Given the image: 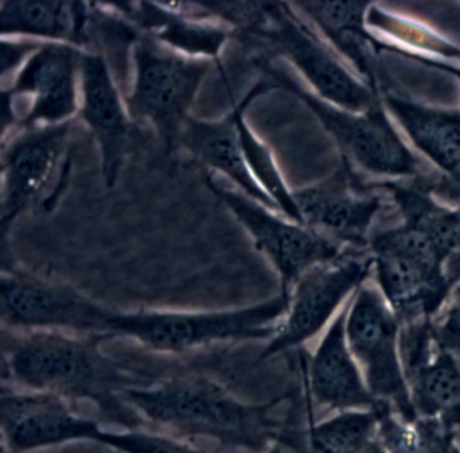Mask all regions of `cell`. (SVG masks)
<instances>
[{
  "instance_id": "1",
  "label": "cell",
  "mask_w": 460,
  "mask_h": 453,
  "mask_svg": "<svg viewBox=\"0 0 460 453\" xmlns=\"http://www.w3.org/2000/svg\"><path fill=\"white\" fill-rule=\"evenodd\" d=\"M289 395L252 404L217 380L190 372L134 386L123 398L147 428L180 440H211L231 452L265 453L284 429L276 410Z\"/></svg>"
},
{
  "instance_id": "2",
  "label": "cell",
  "mask_w": 460,
  "mask_h": 453,
  "mask_svg": "<svg viewBox=\"0 0 460 453\" xmlns=\"http://www.w3.org/2000/svg\"><path fill=\"white\" fill-rule=\"evenodd\" d=\"M4 347V378L22 390L63 396L72 404L91 402L123 429L147 428L123 398L141 385L119 361L104 352L107 337L58 331L12 332Z\"/></svg>"
},
{
  "instance_id": "3",
  "label": "cell",
  "mask_w": 460,
  "mask_h": 453,
  "mask_svg": "<svg viewBox=\"0 0 460 453\" xmlns=\"http://www.w3.org/2000/svg\"><path fill=\"white\" fill-rule=\"evenodd\" d=\"M279 291L262 302L219 310H115L111 339L126 337L146 350L180 355L225 342H269L287 313Z\"/></svg>"
},
{
  "instance_id": "4",
  "label": "cell",
  "mask_w": 460,
  "mask_h": 453,
  "mask_svg": "<svg viewBox=\"0 0 460 453\" xmlns=\"http://www.w3.org/2000/svg\"><path fill=\"white\" fill-rule=\"evenodd\" d=\"M130 57L133 78L125 99L131 119L149 123L164 150L174 154L214 64L181 56L138 31Z\"/></svg>"
},
{
  "instance_id": "5",
  "label": "cell",
  "mask_w": 460,
  "mask_h": 453,
  "mask_svg": "<svg viewBox=\"0 0 460 453\" xmlns=\"http://www.w3.org/2000/svg\"><path fill=\"white\" fill-rule=\"evenodd\" d=\"M115 310L63 280L26 270L2 271L0 317L10 332L58 331L110 340Z\"/></svg>"
},
{
  "instance_id": "6",
  "label": "cell",
  "mask_w": 460,
  "mask_h": 453,
  "mask_svg": "<svg viewBox=\"0 0 460 453\" xmlns=\"http://www.w3.org/2000/svg\"><path fill=\"white\" fill-rule=\"evenodd\" d=\"M74 123L22 127L4 135L0 218L4 242L29 208L39 202L55 207L66 178Z\"/></svg>"
},
{
  "instance_id": "7",
  "label": "cell",
  "mask_w": 460,
  "mask_h": 453,
  "mask_svg": "<svg viewBox=\"0 0 460 453\" xmlns=\"http://www.w3.org/2000/svg\"><path fill=\"white\" fill-rule=\"evenodd\" d=\"M346 334L374 398L406 420H416L401 356V321L378 288L363 283L352 294Z\"/></svg>"
},
{
  "instance_id": "8",
  "label": "cell",
  "mask_w": 460,
  "mask_h": 453,
  "mask_svg": "<svg viewBox=\"0 0 460 453\" xmlns=\"http://www.w3.org/2000/svg\"><path fill=\"white\" fill-rule=\"evenodd\" d=\"M204 183L246 229L257 250L273 264L281 280L282 293L317 264L343 255L341 245L325 239L304 224L252 199L238 189L223 185L212 173L204 172Z\"/></svg>"
},
{
  "instance_id": "9",
  "label": "cell",
  "mask_w": 460,
  "mask_h": 453,
  "mask_svg": "<svg viewBox=\"0 0 460 453\" xmlns=\"http://www.w3.org/2000/svg\"><path fill=\"white\" fill-rule=\"evenodd\" d=\"M373 270V258L341 255L304 272L288 291L287 313L277 325L258 360L303 347L335 320L346 299L365 283Z\"/></svg>"
},
{
  "instance_id": "10",
  "label": "cell",
  "mask_w": 460,
  "mask_h": 453,
  "mask_svg": "<svg viewBox=\"0 0 460 453\" xmlns=\"http://www.w3.org/2000/svg\"><path fill=\"white\" fill-rule=\"evenodd\" d=\"M249 34L270 43L324 99L355 113L378 105L373 92L336 61L293 4L263 3L262 16Z\"/></svg>"
},
{
  "instance_id": "11",
  "label": "cell",
  "mask_w": 460,
  "mask_h": 453,
  "mask_svg": "<svg viewBox=\"0 0 460 453\" xmlns=\"http://www.w3.org/2000/svg\"><path fill=\"white\" fill-rule=\"evenodd\" d=\"M255 64L261 67L263 75L273 78L279 88L288 89L303 100L325 129L338 140L343 151L360 166L376 174H416V156L395 134L378 105L363 115L335 110L306 92L292 76L268 59L257 58Z\"/></svg>"
},
{
  "instance_id": "12",
  "label": "cell",
  "mask_w": 460,
  "mask_h": 453,
  "mask_svg": "<svg viewBox=\"0 0 460 453\" xmlns=\"http://www.w3.org/2000/svg\"><path fill=\"white\" fill-rule=\"evenodd\" d=\"M85 49L42 43L2 92L25 110L17 129L71 123L79 115L80 72Z\"/></svg>"
},
{
  "instance_id": "13",
  "label": "cell",
  "mask_w": 460,
  "mask_h": 453,
  "mask_svg": "<svg viewBox=\"0 0 460 453\" xmlns=\"http://www.w3.org/2000/svg\"><path fill=\"white\" fill-rule=\"evenodd\" d=\"M0 426L9 453H28L71 442H95L99 421L79 414L63 396L2 388Z\"/></svg>"
},
{
  "instance_id": "14",
  "label": "cell",
  "mask_w": 460,
  "mask_h": 453,
  "mask_svg": "<svg viewBox=\"0 0 460 453\" xmlns=\"http://www.w3.org/2000/svg\"><path fill=\"white\" fill-rule=\"evenodd\" d=\"M400 345L416 417L460 433V363L438 345L432 318L401 324Z\"/></svg>"
},
{
  "instance_id": "15",
  "label": "cell",
  "mask_w": 460,
  "mask_h": 453,
  "mask_svg": "<svg viewBox=\"0 0 460 453\" xmlns=\"http://www.w3.org/2000/svg\"><path fill=\"white\" fill-rule=\"evenodd\" d=\"M293 199L304 226L325 239L359 250L370 244L368 232L382 200L358 181L347 164L328 180L293 191Z\"/></svg>"
},
{
  "instance_id": "16",
  "label": "cell",
  "mask_w": 460,
  "mask_h": 453,
  "mask_svg": "<svg viewBox=\"0 0 460 453\" xmlns=\"http://www.w3.org/2000/svg\"><path fill=\"white\" fill-rule=\"evenodd\" d=\"M77 118L96 140L104 182L114 186L128 155L133 119L106 56L93 49L83 54Z\"/></svg>"
},
{
  "instance_id": "17",
  "label": "cell",
  "mask_w": 460,
  "mask_h": 453,
  "mask_svg": "<svg viewBox=\"0 0 460 453\" xmlns=\"http://www.w3.org/2000/svg\"><path fill=\"white\" fill-rule=\"evenodd\" d=\"M276 88L279 86L273 78L263 75L239 102H233L230 112L223 118L200 119L190 116L182 131L180 148L200 164L204 172L223 175L242 193L277 210L247 169L239 134L242 113L247 112L258 97Z\"/></svg>"
},
{
  "instance_id": "18",
  "label": "cell",
  "mask_w": 460,
  "mask_h": 453,
  "mask_svg": "<svg viewBox=\"0 0 460 453\" xmlns=\"http://www.w3.org/2000/svg\"><path fill=\"white\" fill-rule=\"evenodd\" d=\"M109 8L165 48L217 65L225 77L222 56L234 30L222 22L187 13L180 3H128L109 4Z\"/></svg>"
},
{
  "instance_id": "19",
  "label": "cell",
  "mask_w": 460,
  "mask_h": 453,
  "mask_svg": "<svg viewBox=\"0 0 460 453\" xmlns=\"http://www.w3.org/2000/svg\"><path fill=\"white\" fill-rule=\"evenodd\" d=\"M349 302L322 334L306 363L305 388L309 402L331 412L374 409V398L352 355L346 334Z\"/></svg>"
},
{
  "instance_id": "20",
  "label": "cell",
  "mask_w": 460,
  "mask_h": 453,
  "mask_svg": "<svg viewBox=\"0 0 460 453\" xmlns=\"http://www.w3.org/2000/svg\"><path fill=\"white\" fill-rule=\"evenodd\" d=\"M378 289L401 324L433 318L457 280L447 270L390 251H371Z\"/></svg>"
},
{
  "instance_id": "21",
  "label": "cell",
  "mask_w": 460,
  "mask_h": 453,
  "mask_svg": "<svg viewBox=\"0 0 460 453\" xmlns=\"http://www.w3.org/2000/svg\"><path fill=\"white\" fill-rule=\"evenodd\" d=\"M99 4L55 0H12L0 3L2 38H29L45 43H66L88 50Z\"/></svg>"
},
{
  "instance_id": "22",
  "label": "cell",
  "mask_w": 460,
  "mask_h": 453,
  "mask_svg": "<svg viewBox=\"0 0 460 453\" xmlns=\"http://www.w3.org/2000/svg\"><path fill=\"white\" fill-rule=\"evenodd\" d=\"M378 422L376 407L347 410L317 422L309 418L303 429L284 423L277 441L296 453H362L376 441Z\"/></svg>"
},
{
  "instance_id": "23",
  "label": "cell",
  "mask_w": 460,
  "mask_h": 453,
  "mask_svg": "<svg viewBox=\"0 0 460 453\" xmlns=\"http://www.w3.org/2000/svg\"><path fill=\"white\" fill-rule=\"evenodd\" d=\"M385 102L414 145L455 180L460 174V111L422 107L390 93Z\"/></svg>"
},
{
  "instance_id": "24",
  "label": "cell",
  "mask_w": 460,
  "mask_h": 453,
  "mask_svg": "<svg viewBox=\"0 0 460 453\" xmlns=\"http://www.w3.org/2000/svg\"><path fill=\"white\" fill-rule=\"evenodd\" d=\"M402 213L403 223L421 231L448 262L460 280V209L438 204L424 186L386 185Z\"/></svg>"
},
{
  "instance_id": "25",
  "label": "cell",
  "mask_w": 460,
  "mask_h": 453,
  "mask_svg": "<svg viewBox=\"0 0 460 453\" xmlns=\"http://www.w3.org/2000/svg\"><path fill=\"white\" fill-rule=\"evenodd\" d=\"M296 10L308 16L333 43L344 51L366 73L376 81L373 58L367 43H373L363 30L365 3L354 2H303L293 3Z\"/></svg>"
},
{
  "instance_id": "26",
  "label": "cell",
  "mask_w": 460,
  "mask_h": 453,
  "mask_svg": "<svg viewBox=\"0 0 460 453\" xmlns=\"http://www.w3.org/2000/svg\"><path fill=\"white\" fill-rule=\"evenodd\" d=\"M376 410V441L386 453H438L449 436L459 433L440 421L406 420L384 402H379Z\"/></svg>"
},
{
  "instance_id": "27",
  "label": "cell",
  "mask_w": 460,
  "mask_h": 453,
  "mask_svg": "<svg viewBox=\"0 0 460 453\" xmlns=\"http://www.w3.org/2000/svg\"><path fill=\"white\" fill-rule=\"evenodd\" d=\"M246 113H242L239 118V134H241L242 150H243L244 161L250 174L279 213L296 223L303 224L297 205L293 199V191L285 183L270 148L250 127Z\"/></svg>"
},
{
  "instance_id": "28",
  "label": "cell",
  "mask_w": 460,
  "mask_h": 453,
  "mask_svg": "<svg viewBox=\"0 0 460 453\" xmlns=\"http://www.w3.org/2000/svg\"><path fill=\"white\" fill-rule=\"evenodd\" d=\"M95 444L118 453H212L193 447L184 440L149 428L99 431ZM243 453V452H230Z\"/></svg>"
},
{
  "instance_id": "29",
  "label": "cell",
  "mask_w": 460,
  "mask_h": 453,
  "mask_svg": "<svg viewBox=\"0 0 460 453\" xmlns=\"http://www.w3.org/2000/svg\"><path fill=\"white\" fill-rule=\"evenodd\" d=\"M44 42L29 38H2L0 43V75L2 84L6 85L20 72L21 67L31 58V54Z\"/></svg>"
},
{
  "instance_id": "30",
  "label": "cell",
  "mask_w": 460,
  "mask_h": 453,
  "mask_svg": "<svg viewBox=\"0 0 460 453\" xmlns=\"http://www.w3.org/2000/svg\"><path fill=\"white\" fill-rule=\"evenodd\" d=\"M433 333L438 345L460 363V309L454 304L443 307L432 318Z\"/></svg>"
},
{
  "instance_id": "31",
  "label": "cell",
  "mask_w": 460,
  "mask_h": 453,
  "mask_svg": "<svg viewBox=\"0 0 460 453\" xmlns=\"http://www.w3.org/2000/svg\"><path fill=\"white\" fill-rule=\"evenodd\" d=\"M438 453H460V434L449 436Z\"/></svg>"
},
{
  "instance_id": "32",
  "label": "cell",
  "mask_w": 460,
  "mask_h": 453,
  "mask_svg": "<svg viewBox=\"0 0 460 453\" xmlns=\"http://www.w3.org/2000/svg\"><path fill=\"white\" fill-rule=\"evenodd\" d=\"M265 453H296L293 452L292 449H289V448L285 447L284 444H281L279 441L274 442L273 445H271L270 448H269L268 450H266Z\"/></svg>"
},
{
  "instance_id": "33",
  "label": "cell",
  "mask_w": 460,
  "mask_h": 453,
  "mask_svg": "<svg viewBox=\"0 0 460 453\" xmlns=\"http://www.w3.org/2000/svg\"><path fill=\"white\" fill-rule=\"evenodd\" d=\"M452 304L460 309V282L452 290Z\"/></svg>"
},
{
  "instance_id": "34",
  "label": "cell",
  "mask_w": 460,
  "mask_h": 453,
  "mask_svg": "<svg viewBox=\"0 0 460 453\" xmlns=\"http://www.w3.org/2000/svg\"><path fill=\"white\" fill-rule=\"evenodd\" d=\"M362 453H386L384 450V448L379 445V442L374 441L373 444L370 445V447L367 448V449L363 450Z\"/></svg>"
},
{
  "instance_id": "35",
  "label": "cell",
  "mask_w": 460,
  "mask_h": 453,
  "mask_svg": "<svg viewBox=\"0 0 460 453\" xmlns=\"http://www.w3.org/2000/svg\"><path fill=\"white\" fill-rule=\"evenodd\" d=\"M448 70H451V72H454L455 75L457 76V77H460V72H457V70L451 69V67H448Z\"/></svg>"
}]
</instances>
